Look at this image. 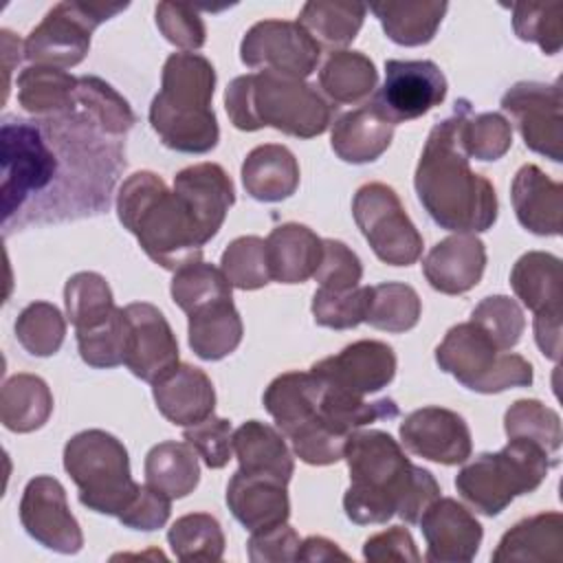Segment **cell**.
Instances as JSON below:
<instances>
[{
  "label": "cell",
  "instance_id": "1",
  "mask_svg": "<svg viewBox=\"0 0 563 563\" xmlns=\"http://www.w3.org/2000/svg\"><path fill=\"white\" fill-rule=\"evenodd\" d=\"M2 233L108 211L125 169V139L108 134L77 103L55 117L0 125Z\"/></svg>",
  "mask_w": 563,
  "mask_h": 563
},
{
  "label": "cell",
  "instance_id": "2",
  "mask_svg": "<svg viewBox=\"0 0 563 563\" xmlns=\"http://www.w3.org/2000/svg\"><path fill=\"white\" fill-rule=\"evenodd\" d=\"M343 457L350 471L343 510L358 526L387 523L394 515L405 523H418L440 497V484L431 471L416 466L387 431L350 433Z\"/></svg>",
  "mask_w": 563,
  "mask_h": 563
},
{
  "label": "cell",
  "instance_id": "3",
  "mask_svg": "<svg viewBox=\"0 0 563 563\" xmlns=\"http://www.w3.org/2000/svg\"><path fill=\"white\" fill-rule=\"evenodd\" d=\"M471 114V101H455L453 114L435 123L424 141L413 187L429 218L453 233H482L497 220V194L493 183L475 174L464 147L462 128Z\"/></svg>",
  "mask_w": 563,
  "mask_h": 563
},
{
  "label": "cell",
  "instance_id": "4",
  "mask_svg": "<svg viewBox=\"0 0 563 563\" xmlns=\"http://www.w3.org/2000/svg\"><path fill=\"white\" fill-rule=\"evenodd\" d=\"M119 222L139 240L145 255L165 271L202 260L207 244L189 209L154 172L130 174L117 194Z\"/></svg>",
  "mask_w": 563,
  "mask_h": 563
},
{
  "label": "cell",
  "instance_id": "5",
  "mask_svg": "<svg viewBox=\"0 0 563 563\" xmlns=\"http://www.w3.org/2000/svg\"><path fill=\"white\" fill-rule=\"evenodd\" d=\"M216 68L198 53H172L163 64L161 90L150 106V123L165 147L207 154L218 145L220 128L211 108Z\"/></svg>",
  "mask_w": 563,
  "mask_h": 563
},
{
  "label": "cell",
  "instance_id": "6",
  "mask_svg": "<svg viewBox=\"0 0 563 563\" xmlns=\"http://www.w3.org/2000/svg\"><path fill=\"white\" fill-rule=\"evenodd\" d=\"M224 108L242 132L275 128L297 139L323 134L336 110L312 84L268 70L235 77L224 90Z\"/></svg>",
  "mask_w": 563,
  "mask_h": 563
},
{
  "label": "cell",
  "instance_id": "7",
  "mask_svg": "<svg viewBox=\"0 0 563 563\" xmlns=\"http://www.w3.org/2000/svg\"><path fill=\"white\" fill-rule=\"evenodd\" d=\"M556 457L528 440H508L495 453H482L460 468L455 488L477 512L495 517L519 495L541 486Z\"/></svg>",
  "mask_w": 563,
  "mask_h": 563
},
{
  "label": "cell",
  "instance_id": "8",
  "mask_svg": "<svg viewBox=\"0 0 563 563\" xmlns=\"http://www.w3.org/2000/svg\"><path fill=\"white\" fill-rule=\"evenodd\" d=\"M64 468L79 488V501L99 515L119 517L141 486L132 479L123 442L103 429L75 433L64 446Z\"/></svg>",
  "mask_w": 563,
  "mask_h": 563
},
{
  "label": "cell",
  "instance_id": "9",
  "mask_svg": "<svg viewBox=\"0 0 563 563\" xmlns=\"http://www.w3.org/2000/svg\"><path fill=\"white\" fill-rule=\"evenodd\" d=\"M435 363L460 385L477 394H499L532 385V365L515 352L499 350L473 321L453 325L435 347Z\"/></svg>",
  "mask_w": 563,
  "mask_h": 563
},
{
  "label": "cell",
  "instance_id": "10",
  "mask_svg": "<svg viewBox=\"0 0 563 563\" xmlns=\"http://www.w3.org/2000/svg\"><path fill=\"white\" fill-rule=\"evenodd\" d=\"M128 2H57L24 40V57L40 66L73 68L90 51L92 31L125 11Z\"/></svg>",
  "mask_w": 563,
  "mask_h": 563
},
{
  "label": "cell",
  "instance_id": "11",
  "mask_svg": "<svg viewBox=\"0 0 563 563\" xmlns=\"http://www.w3.org/2000/svg\"><path fill=\"white\" fill-rule=\"evenodd\" d=\"M352 216L380 262L411 266L422 255V235L389 185L367 183L358 187L352 200Z\"/></svg>",
  "mask_w": 563,
  "mask_h": 563
},
{
  "label": "cell",
  "instance_id": "12",
  "mask_svg": "<svg viewBox=\"0 0 563 563\" xmlns=\"http://www.w3.org/2000/svg\"><path fill=\"white\" fill-rule=\"evenodd\" d=\"M321 46L292 20L255 22L242 37L240 59L249 68H262L292 79H306L314 73Z\"/></svg>",
  "mask_w": 563,
  "mask_h": 563
},
{
  "label": "cell",
  "instance_id": "13",
  "mask_svg": "<svg viewBox=\"0 0 563 563\" xmlns=\"http://www.w3.org/2000/svg\"><path fill=\"white\" fill-rule=\"evenodd\" d=\"M446 77L431 59H389L385 81L374 95V108L389 123L420 119L446 97Z\"/></svg>",
  "mask_w": 563,
  "mask_h": 563
},
{
  "label": "cell",
  "instance_id": "14",
  "mask_svg": "<svg viewBox=\"0 0 563 563\" xmlns=\"http://www.w3.org/2000/svg\"><path fill=\"white\" fill-rule=\"evenodd\" d=\"M501 108L512 117L528 150L561 163L563 117L559 84L519 81L504 92Z\"/></svg>",
  "mask_w": 563,
  "mask_h": 563
},
{
  "label": "cell",
  "instance_id": "15",
  "mask_svg": "<svg viewBox=\"0 0 563 563\" xmlns=\"http://www.w3.org/2000/svg\"><path fill=\"white\" fill-rule=\"evenodd\" d=\"M20 523L31 539L53 552L77 554L84 545V534L68 508L66 490L51 475H37L24 486Z\"/></svg>",
  "mask_w": 563,
  "mask_h": 563
},
{
  "label": "cell",
  "instance_id": "16",
  "mask_svg": "<svg viewBox=\"0 0 563 563\" xmlns=\"http://www.w3.org/2000/svg\"><path fill=\"white\" fill-rule=\"evenodd\" d=\"M125 354L123 365L141 380L156 383L178 365V341L165 314L147 303L134 301L123 308Z\"/></svg>",
  "mask_w": 563,
  "mask_h": 563
},
{
  "label": "cell",
  "instance_id": "17",
  "mask_svg": "<svg viewBox=\"0 0 563 563\" xmlns=\"http://www.w3.org/2000/svg\"><path fill=\"white\" fill-rule=\"evenodd\" d=\"M310 372L325 385L365 398L394 380L396 354L383 341L361 339L345 345L341 352L317 361Z\"/></svg>",
  "mask_w": 563,
  "mask_h": 563
},
{
  "label": "cell",
  "instance_id": "18",
  "mask_svg": "<svg viewBox=\"0 0 563 563\" xmlns=\"http://www.w3.org/2000/svg\"><path fill=\"white\" fill-rule=\"evenodd\" d=\"M400 442L418 457L453 466L471 457L473 440L466 420L444 407H422L400 422Z\"/></svg>",
  "mask_w": 563,
  "mask_h": 563
},
{
  "label": "cell",
  "instance_id": "19",
  "mask_svg": "<svg viewBox=\"0 0 563 563\" xmlns=\"http://www.w3.org/2000/svg\"><path fill=\"white\" fill-rule=\"evenodd\" d=\"M418 523L427 541L424 559L431 563H468L484 537L475 515L453 497H438Z\"/></svg>",
  "mask_w": 563,
  "mask_h": 563
},
{
  "label": "cell",
  "instance_id": "20",
  "mask_svg": "<svg viewBox=\"0 0 563 563\" xmlns=\"http://www.w3.org/2000/svg\"><path fill=\"white\" fill-rule=\"evenodd\" d=\"M174 191L189 209L205 242L216 238L235 202L233 183L218 163H198L180 169L174 176Z\"/></svg>",
  "mask_w": 563,
  "mask_h": 563
},
{
  "label": "cell",
  "instance_id": "21",
  "mask_svg": "<svg viewBox=\"0 0 563 563\" xmlns=\"http://www.w3.org/2000/svg\"><path fill=\"white\" fill-rule=\"evenodd\" d=\"M486 268V246L475 233H453L427 253L422 273L442 295H464L475 288Z\"/></svg>",
  "mask_w": 563,
  "mask_h": 563
},
{
  "label": "cell",
  "instance_id": "22",
  "mask_svg": "<svg viewBox=\"0 0 563 563\" xmlns=\"http://www.w3.org/2000/svg\"><path fill=\"white\" fill-rule=\"evenodd\" d=\"M152 396L172 424L191 427L209 416L216 409V389L211 378L189 363H178L169 374L152 385Z\"/></svg>",
  "mask_w": 563,
  "mask_h": 563
},
{
  "label": "cell",
  "instance_id": "23",
  "mask_svg": "<svg viewBox=\"0 0 563 563\" xmlns=\"http://www.w3.org/2000/svg\"><path fill=\"white\" fill-rule=\"evenodd\" d=\"M227 506L249 532L268 530L286 523L290 517L286 484L262 475H249L240 468L227 484Z\"/></svg>",
  "mask_w": 563,
  "mask_h": 563
},
{
  "label": "cell",
  "instance_id": "24",
  "mask_svg": "<svg viewBox=\"0 0 563 563\" xmlns=\"http://www.w3.org/2000/svg\"><path fill=\"white\" fill-rule=\"evenodd\" d=\"M515 216L534 235H559L563 213V185L537 165L519 167L510 185Z\"/></svg>",
  "mask_w": 563,
  "mask_h": 563
},
{
  "label": "cell",
  "instance_id": "25",
  "mask_svg": "<svg viewBox=\"0 0 563 563\" xmlns=\"http://www.w3.org/2000/svg\"><path fill=\"white\" fill-rule=\"evenodd\" d=\"M323 255V240L299 222L275 227L266 238L271 279L279 284H303L314 277Z\"/></svg>",
  "mask_w": 563,
  "mask_h": 563
},
{
  "label": "cell",
  "instance_id": "26",
  "mask_svg": "<svg viewBox=\"0 0 563 563\" xmlns=\"http://www.w3.org/2000/svg\"><path fill=\"white\" fill-rule=\"evenodd\" d=\"M394 123H389L372 101L341 114L332 123L330 145L334 154L352 165L374 163L391 145Z\"/></svg>",
  "mask_w": 563,
  "mask_h": 563
},
{
  "label": "cell",
  "instance_id": "27",
  "mask_svg": "<svg viewBox=\"0 0 563 563\" xmlns=\"http://www.w3.org/2000/svg\"><path fill=\"white\" fill-rule=\"evenodd\" d=\"M495 563H561L563 561V517L561 512H539L517 521L497 543Z\"/></svg>",
  "mask_w": 563,
  "mask_h": 563
},
{
  "label": "cell",
  "instance_id": "28",
  "mask_svg": "<svg viewBox=\"0 0 563 563\" xmlns=\"http://www.w3.org/2000/svg\"><path fill=\"white\" fill-rule=\"evenodd\" d=\"M233 453L238 457L240 471L249 475L271 477L282 484H288L292 477L295 464L284 433L266 422H242L233 431Z\"/></svg>",
  "mask_w": 563,
  "mask_h": 563
},
{
  "label": "cell",
  "instance_id": "29",
  "mask_svg": "<svg viewBox=\"0 0 563 563\" xmlns=\"http://www.w3.org/2000/svg\"><path fill=\"white\" fill-rule=\"evenodd\" d=\"M242 185L260 202L286 200L299 187V163L284 145H257L242 163Z\"/></svg>",
  "mask_w": 563,
  "mask_h": 563
},
{
  "label": "cell",
  "instance_id": "30",
  "mask_svg": "<svg viewBox=\"0 0 563 563\" xmlns=\"http://www.w3.org/2000/svg\"><path fill=\"white\" fill-rule=\"evenodd\" d=\"M187 317L189 347L202 361H220L235 352L242 341L244 325L238 308L233 306V297L205 303Z\"/></svg>",
  "mask_w": 563,
  "mask_h": 563
},
{
  "label": "cell",
  "instance_id": "31",
  "mask_svg": "<svg viewBox=\"0 0 563 563\" xmlns=\"http://www.w3.org/2000/svg\"><path fill=\"white\" fill-rule=\"evenodd\" d=\"M510 286L517 299L534 314L561 312V260L556 255L543 251L523 253L510 271Z\"/></svg>",
  "mask_w": 563,
  "mask_h": 563
},
{
  "label": "cell",
  "instance_id": "32",
  "mask_svg": "<svg viewBox=\"0 0 563 563\" xmlns=\"http://www.w3.org/2000/svg\"><path fill=\"white\" fill-rule=\"evenodd\" d=\"M321 387V380L312 372H286L271 380L262 402L277 429L286 435L317 413Z\"/></svg>",
  "mask_w": 563,
  "mask_h": 563
},
{
  "label": "cell",
  "instance_id": "33",
  "mask_svg": "<svg viewBox=\"0 0 563 563\" xmlns=\"http://www.w3.org/2000/svg\"><path fill=\"white\" fill-rule=\"evenodd\" d=\"M53 394L35 374L11 376L0 391V420L13 433H31L48 422Z\"/></svg>",
  "mask_w": 563,
  "mask_h": 563
},
{
  "label": "cell",
  "instance_id": "34",
  "mask_svg": "<svg viewBox=\"0 0 563 563\" xmlns=\"http://www.w3.org/2000/svg\"><path fill=\"white\" fill-rule=\"evenodd\" d=\"M446 2H372L369 11L378 18L385 35L400 46H422L435 37L446 13Z\"/></svg>",
  "mask_w": 563,
  "mask_h": 563
},
{
  "label": "cell",
  "instance_id": "35",
  "mask_svg": "<svg viewBox=\"0 0 563 563\" xmlns=\"http://www.w3.org/2000/svg\"><path fill=\"white\" fill-rule=\"evenodd\" d=\"M77 79L62 68L33 64L18 75V103L33 117L64 114L75 103Z\"/></svg>",
  "mask_w": 563,
  "mask_h": 563
},
{
  "label": "cell",
  "instance_id": "36",
  "mask_svg": "<svg viewBox=\"0 0 563 563\" xmlns=\"http://www.w3.org/2000/svg\"><path fill=\"white\" fill-rule=\"evenodd\" d=\"M198 482V453L187 442L165 440L154 444L145 455V484L165 493L169 499L187 497Z\"/></svg>",
  "mask_w": 563,
  "mask_h": 563
},
{
  "label": "cell",
  "instance_id": "37",
  "mask_svg": "<svg viewBox=\"0 0 563 563\" xmlns=\"http://www.w3.org/2000/svg\"><path fill=\"white\" fill-rule=\"evenodd\" d=\"M378 84L374 62L361 51H332L319 70V86L334 103H358Z\"/></svg>",
  "mask_w": 563,
  "mask_h": 563
},
{
  "label": "cell",
  "instance_id": "38",
  "mask_svg": "<svg viewBox=\"0 0 563 563\" xmlns=\"http://www.w3.org/2000/svg\"><path fill=\"white\" fill-rule=\"evenodd\" d=\"M367 7L343 0H310L301 7L299 24L312 35L319 46L332 51L347 46L361 31Z\"/></svg>",
  "mask_w": 563,
  "mask_h": 563
},
{
  "label": "cell",
  "instance_id": "39",
  "mask_svg": "<svg viewBox=\"0 0 563 563\" xmlns=\"http://www.w3.org/2000/svg\"><path fill=\"white\" fill-rule=\"evenodd\" d=\"M64 306L75 332L99 328L119 310L106 277L92 271H81L68 277L64 286Z\"/></svg>",
  "mask_w": 563,
  "mask_h": 563
},
{
  "label": "cell",
  "instance_id": "40",
  "mask_svg": "<svg viewBox=\"0 0 563 563\" xmlns=\"http://www.w3.org/2000/svg\"><path fill=\"white\" fill-rule=\"evenodd\" d=\"M422 312L418 292L402 282H383L369 286L365 323L376 330L400 334L411 330Z\"/></svg>",
  "mask_w": 563,
  "mask_h": 563
},
{
  "label": "cell",
  "instance_id": "41",
  "mask_svg": "<svg viewBox=\"0 0 563 563\" xmlns=\"http://www.w3.org/2000/svg\"><path fill=\"white\" fill-rule=\"evenodd\" d=\"M167 541L178 561H220L224 554V532L209 512L178 517L167 530Z\"/></svg>",
  "mask_w": 563,
  "mask_h": 563
},
{
  "label": "cell",
  "instance_id": "42",
  "mask_svg": "<svg viewBox=\"0 0 563 563\" xmlns=\"http://www.w3.org/2000/svg\"><path fill=\"white\" fill-rule=\"evenodd\" d=\"M75 103L112 136L125 139L136 123L130 103L108 81L95 75H81L77 79Z\"/></svg>",
  "mask_w": 563,
  "mask_h": 563
},
{
  "label": "cell",
  "instance_id": "43",
  "mask_svg": "<svg viewBox=\"0 0 563 563\" xmlns=\"http://www.w3.org/2000/svg\"><path fill=\"white\" fill-rule=\"evenodd\" d=\"M508 440H528L556 457L563 440L559 413L534 398L515 400L504 416Z\"/></svg>",
  "mask_w": 563,
  "mask_h": 563
},
{
  "label": "cell",
  "instance_id": "44",
  "mask_svg": "<svg viewBox=\"0 0 563 563\" xmlns=\"http://www.w3.org/2000/svg\"><path fill=\"white\" fill-rule=\"evenodd\" d=\"M231 288L233 286L229 284V279L220 268L198 260L174 273L169 292L174 303L185 314H189L205 303H211L218 299H231Z\"/></svg>",
  "mask_w": 563,
  "mask_h": 563
},
{
  "label": "cell",
  "instance_id": "45",
  "mask_svg": "<svg viewBox=\"0 0 563 563\" xmlns=\"http://www.w3.org/2000/svg\"><path fill=\"white\" fill-rule=\"evenodd\" d=\"M64 336L66 319L48 301H33L18 314L15 339L33 356H53L62 347Z\"/></svg>",
  "mask_w": 563,
  "mask_h": 563
},
{
  "label": "cell",
  "instance_id": "46",
  "mask_svg": "<svg viewBox=\"0 0 563 563\" xmlns=\"http://www.w3.org/2000/svg\"><path fill=\"white\" fill-rule=\"evenodd\" d=\"M220 271L233 288L257 290L271 282L266 240L257 235L235 238L220 257Z\"/></svg>",
  "mask_w": 563,
  "mask_h": 563
},
{
  "label": "cell",
  "instance_id": "47",
  "mask_svg": "<svg viewBox=\"0 0 563 563\" xmlns=\"http://www.w3.org/2000/svg\"><path fill=\"white\" fill-rule=\"evenodd\" d=\"M512 29L519 40L539 44L545 55H556L563 44V2H515Z\"/></svg>",
  "mask_w": 563,
  "mask_h": 563
},
{
  "label": "cell",
  "instance_id": "48",
  "mask_svg": "<svg viewBox=\"0 0 563 563\" xmlns=\"http://www.w3.org/2000/svg\"><path fill=\"white\" fill-rule=\"evenodd\" d=\"M471 321L479 330H484L490 341L504 352L512 350L526 330V317L521 306L506 295H490L482 299L473 308Z\"/></svg>",
  "mask_w": 563,
  "mask_h": 563
},
{
  "label": "cell",
  "instance_id": "49",
  "mask_svg": "<svg viewBox=\"0 0 563 563\" xmlns=\"http://www.w3.org/2000/svg\"><path fill=\"white\" fill-rule=\"evenodd\" d=\"M369 286H356L352 290H325L317 288L312 295V317L317 325L332 330H350L365 321Z\"/></svg>",
  "mask_w": 563,
  "mask_h": 563
},
{
  "label": "cell",
  "instance_id": "50",
  "mask_svg": "<svg viewBox=\"0 0 563 563\" xmlns=\"http://www.w3.org/2000/svg\"><path fill=\"white\" fill-rule=\"evenodd\" d=\"M292 453L310 466H328L343 457L347 438L330 429L317 413L284 435Z\"/></svg>",
  "mask_w": 563,
  "mask_h": 563
},
{
  "label": "cell",
  "instance_id": "51",
  "mask_svg": "<svg viewBox=\"0 0 563 563\" xmlns=\"http://www.w3.org/2000/svg\"><path fill=\"white\" fill-rule=\"evenodd\" d=\"M462 139L471 158L499 161L512 145V128L499 112H471L464 121Z\"/></svg>",
  "mask_w": 563,
  "mask_h": 563
},
{
  "label": "cell",
  "instance_id": "52",
  "mask_svg": "<svg viewBox=\"0 0 563 563\" xmlns=\"http://www.w3.org/2000/svg\"><path fill=\"white\" fill-rule=\"evenodd\" d=\"M77 334V350L86 365L97 369H110L123 363L125 354V314L123 308L99 328L81 330Z\"/></svg>",
  "mask_w": 563,
  "mask_h": 563
},
{
  "label": "cell",
  "instance_id": "53",
  "mask_svg": "<svg viewBox=\"0 0 563 563\" xmlns=\"http://www.w3.org/2000/svg\"><path fill=\"white\" fill-rule=\"evenodd\" d=\"M154 15L161 35L183 51L191 53L207 42L205 22L194 7L178 2H161L156 4Z\"/></svg>",
  "mask_w": 563,
  "mask_h": 563
},
{
  "label": "cell",
  "instance_id": "54",
  "mask_svg": "<svg viewBox=\"0 0 563 563\" xmlns=\"http://www.w3.org/2000/svg\"><path fill=\"white\" fill-rule=\"evenodd\" d=\"M183 440L202 457L209 468H222L233 453V429L227 418L209 416L207 420L185 427Z\"/></svg>",
  "mask_w": 563,
  "mask_h": 563
},
{
  "label": "cell",
  "instance_id": "55",
  "mask_svg": "<svg viewBox=\"0 0 563 563\" xmlns=\"http://www.w3.org/2000/svg\"><path fill=\"white\" fill-rule=\"evenodd\" d=\"M363 277V264L358 255L341 240H323L321 264L314 273L319 288L325 290H352Z\"/></svg>",
  "mask_w": 563,
  "mask_h": 563
},
{
  "label": "cell",
  "instance_id": "56",
  "mask_svg": "<svg viewBox=\"0 0 563 563\" xmlns=\"http://www.w3.org/2000/svg\"><path fill=\"white\" fill-rule=\"evenodd\" d=\"M169 512H172V499L165 493L156 490L154 486L143 484V486H139L134 499L128 504V508L117 519L125 528L152 532L167 523Z\"/></svg>",
  "mask_w": 563,
  "mask_h": 563
},
{
  "label": "cell",
  "instance_id": "57",
  "mask_svg": "<svg viewBox=\"0 0 563 563\" xmlns=\"http://www.w3.org/2000/svg\"><path fill=\"white\" fill-rule=\"evenodd\" d=\"M299 545H301V539L297 530L288 523H279L268 530L251 532L246 550L253 563H282V561H297Z\"/></svg>",
  "mask_w": 563,
  "mask_h": 563
},
{
  "label": "cell",
  "instance_id": "58",
  "mask_svg": "<svg viewBox=\"0 0 563 563\" xmlns=\"http://www.w3.org/2000/svg\"><path fill=\"white\" fill-rule=\"evenodd\" d=\"M363 559L369 563H389V561L418 563L420 554L411 532L402 526H391L378 534H372L363 543Z\"/></svg>",
  "mask_w": 563,
  "mask_h": 563
},
{
  "label": "cell",
  "instance_id": "59",
  "mask_svg": "<svg viewBox=\"0 0 563 563\" xmlns=\"http://www.w3.org/2000/svg\"><path fill=\"white\" fill-rule=\"evenodd\" d=\"M534 341L543 356L559 361L561 354V312L534 314Z\"/></svg>",
  "mask_w": 563,
  "mask_h": 563
},
{
  "label": "cell",
  "instance_id": "60",
  "mask_svg": "<svg viewBox=\"0 0 563 563\" xmlns=\"http://www.w3.org/2000/svg\"><path fill=\"white\" fill-rule=\"evenodd\" d=\"M350 561V554L343 552L334 541L325 537H308L301 541L297 561Z\"/></svg>",
  "mask_w": 563,
  "mask_h": 563
}]
</instances>
